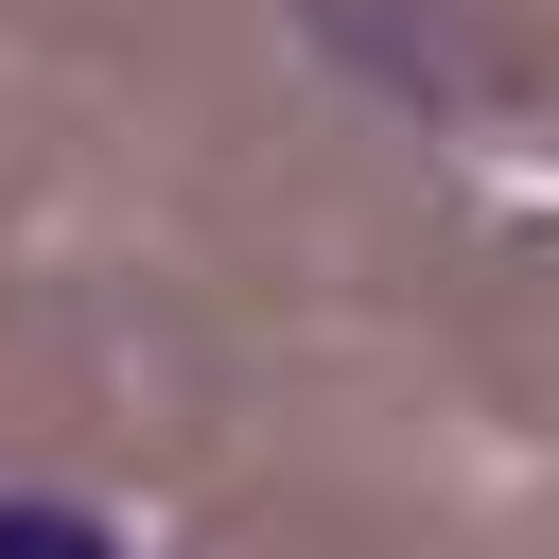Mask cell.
<instances>
[{
  "label": "cell",
  "instance_id": "cell-1",
  "mask_svg": "<svg viewBox=\"0 0 559 559\" xmlns=\"http://www.w3.org/2000/svg\"><path fill=\"white\" fill-rule=\"evenodd\" d=\"M0 559H122V524L70 489H0Z\"/></svg>",
  "mask_w": 559,
  "mask_h": 559
}]
</instances>
